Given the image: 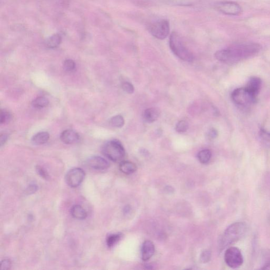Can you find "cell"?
<instances>
[{
    "label": "cell",
    "mask_w": 270,
    "mask_h": 270,
    "mask_svg": "<svg viewBox=\"0 0 270 270\" xmlns=\"http://www.w3.org/2000/svg\"><path fill=\"white\" fill-rule=\"evenodd\" d=\"M85 173L83 169L74 168L69 171L66 175V181L72 188L79 186L84 180Z\"/></svg>",
    "instance_id": "8"
},
{
    "label": "cell",
    "mask_w": 270,
    "mask_h": 270,
    "mask_svg": "<svg viewBox=\"0 0 270 270\" xmlns=\"http://www.w3.org/2000/svg\"><path fill=\"white\" fill-rule=\"evenodd\" d=\"M198 158L201 163L207 164L211 159L212 152L209 149H203L198 153Z\"/></svg>",
    "instance_id": "21"
},
{
    "label": "cell",
    "mask_w": 270,
    "mask_h": 270,
    "mask_svg": "<svg viewBox=\"0 0 270 270\" xmlns=\"http://www.w3.org/2000/svg\"><path fill=\"white\" fill-rule=\"evenodd\" d=\"M37 190V187L35 185H31L28 188V191L29 194L35 193Z\"/></svg>",
    "instance_id": "34"
},
{
    "label": "cell",
    "mask_w": 270,
    "mask_h": 270,
    "mask_svg": "<svg viewBox=\"0 0 270 270\" xmlns=\"http://www.w3.org/2000/svg\"><path fill=\"white\" fill-rule=\"evenodd\" d=\"M123 90L129 94L133 93L134 92V87L133 85L128 82H124L122 84Z\"/></svg>",
    "instance_id": "29"
},
{
    "label": "cell",
    "mask_w": 270,
    "mask_h": 270,
    "mask_svg": "<svg viewBox=\"0 0 270 270\" xmlns=\"http://www.w3.org/2000/svg\"><path fill=\"white\" fill-rule=\"evenodd\" d=\"M149 32L156 39L164 40L170 33L169 21L165 19L156 21L150 25Z\"/></svg>",
    "instance_id": "7"
},
{
    "label": "cell",
    "mask_w": 270,
    "mask_h": 270,
    "mask_svg": "<svg viewBox=\"0 0 270 270\" xmlns=\"http://www.w3.org/2000/svg\"><path fill=\"white\" fill-rule=\"evenodd\" d=\"M110 123L113 127L121 128L125 124V120L122 116L117 115L111 118Z\"/></svg>",
    "instance_id": "23"
},
{
    "label": "cell",
    "mask_w": 270,
    "mask_h": 270,
    "mask_svg": "<svg viewBox=\"0 0 270 270\" xmlns=\"http://www.w3.org/2000/svg\"><path fill=\"white\" fill-rule=\"evenodd\" d=\"M119 169L124 174L129 175L136 171L137 167L133 162L124 161L121 163L120 165H119Z\"/></svg>",
    "instance_id": "16"
},
{
    "label": "cell",
    "mask_w": 270,
    "mask_h": 270,
    "mask_svg": "<svg viewBox=\"0 0 270 270\" xmlns=\"http://www.w3.org/2000/svg\"><path fill=\"white\" fill-rule=\"evenodd\" d=\"M248 225L246 222H238L232 224L219 237L218 247L219 250L242 239L248 233Z\"/></svg>",
    "instance_id": "2"
},
{
    "label": "cell",
    "mask_w": 270,
    "mask_h": 270,
    "mask_svg": "<svg viewBox=\"0 0 270 270\" xmlns=\"http://www.w3.org/2000/svg\"><path fill=\"white\" fill-rule=\"evenodd\" d=\"M155 253L154 243L150 241H146L142 245V258L144 261L149 260Z\"/></svg>",
    "instance_id": "13"
},
{
    "label": "cell",
    "mask_w": 270,
    "mask_h": 270,
    "mask_svg": "<svg viewBox=\"0 0 270 270\" xmlns=\"http://www.w3.org/2000/svg\"><path fill=\"white\" fill-rule=\"evenodd\" d=\"M211 252L210 251L206 250L201 254L200 255V260L203 263H208L211 259Z\"/></svg>",
    "instance_id": "28"
},
{
    "label": "cell",
    "mask_w": 270,
    "mask_h": 270,
    "mask_svg": "<svg viewBox=\"0 0 270 270\" xmlns=\"http://www.w3.org/2000/svg\"><path fill=\"white\" fill-rule=\"evenodd\" d=\"M62 41V37L58 34H54L50 36L45 41V45L47 47L50 49H54L58 47Z\"/></svg>",
    "instance_id": "18"
},
{
    "label": "cell",
    "mask_w": 270,
    "mask_h": 270,
    "mask_svg": "<svg viewBox=\"0 0 270 270\" xmlns=\"http://www.w3.org/2000/svg\"><path fill=\"white\" fill-rule=\"evenodd\" d=\"M11 119V115L10 112L5 110H1V115H0V123H1V124L9 122Z\"/></svg>",
    "instance_id": "26"
},
{
    "label": "cell",
    "mask_w": 270,
    "mask_h": 270,
    "mask_svg": "<svg viewBox=\"0 0 270 270\" xmlns=\"http://www.w3.org/2000/svg\"><path fill=\"white\" fill-rule=\"evenodd\" d=\"M12 263L9 259H4L1 262V270H8L10 269Z\"/></svg>",
    "instance_id": "31"
},
{
    "label": "cell",
    "mask_w": 270,
    "mask_h": 270,
    "mask_svg": "<svg viewBox=\"0 0 270 270\" xmlns=\"http://www.w3.org/2000/svg\"><path fill=\"white\" fill-rule=\"evenodd\" d=\"M49 104V100L45 97H38L33 100L32 106L34 108L41 109L46 108Z\"/></svg>",
    "instance_id": "22"
},
{
    "label": "cell",
    "mask_w": 270,
    "mask_h": 270,
    "mask_svg": "<svg viewBox=\"0 0 270 270\" xmlns=\"http://www.w3.org/2000/svg\"><path fill=\"white\" fill-rule=\"evenodd\" d=\"M102 153L111 161L119 162L124 158L125 150L120 142L114 140L104 144L102 147Z\"/></svg>",
    "instance_id": "4"
},
{
    "label": "cell",
    "mask_w": 270,
    "mask_h": 270,
    "mask_svg": "<svg viewBox=\"0 0 270 270\" xmlns=\"http://www.w3.org/2000/svg\"><path fill=\"white\" fill-rule=\"evenodd\" d=\"M261 49V45L257 43L236 44L227 49L219 50L215 54V57L225 64L232 65L253 57L260 52Z\"/></svg>",
    "instance_id": "1"
},
{
    "label": "cell",
    "mask_w": 270,
    "mask_h": 270,
    "mask_svg": "<svg viewBox=\"0 0 270 270\" xmlns=\"http://www.w3.org/2000/svg\"><path fill=\"white\" fill-rule=\"evenodd\" d=\"M36 170L40 177L46 180H48L49 178L48 173L46 172L45 169H43L42 167L38 166L36 168Z\"/></svg>",
    "instance_id": "30"
},
{
    "label": "cell",
    "mask_w": 270,
    "mask_h": 270,
    "mask_svg": "<svg viewBox=\"0 0 270 270\" xmlns=\"http://www.w3.org/2000/svg\"><path fill=\"white\" fill-rule=\"evenodd\" d=\"M261 269H270V261L267 262L265 265H264L262 268H261Z\"/></svg>",
    "instance_id": "35"
},
{
    "label": "cell",
    "mask_w": 270,
    "mask_h": 270,
    "mask_svg": "<svg viewBox=\"0 0 270 270\" xmlns=\"http://www.w3.org/2000/svg\"><path fill=\"white\" fill-rule=\"evenodd\" d=\"M75 67H76V64H75V62L72 60L67 59L64 62V68L67 72H71L73 71Z\"/></svg>",
    "instance_id": "27"
},
{
    "label": "cell",
    "mask_w": 270,
    "mask_h": 270,
    "mask_svg": "<svg viewBox=\"0 0 270 270\" xmlns=\"http://www.w3.org/2000/svg\"><path fill=\"white\" fill-rule=\"evenodd\" d=\"M72 216L75 218L84 219L87 216V213L82 206L76 205L72 207L71 209Z\"/></svg>",
    "instance_id": "17"
},
{
    "label": "cell",
    "mask_w": 270,
    "mask_h": 270,
    "mask_svg": "<svg viewBox=\"0 0 270 270\" xmlns=\"http://www.w3.org/2000/svg\"><path fill=\"white\" fill-rule=\"evenodd\" d=\"M259 135L262 145L267 148H270V132L261 129Z\"/></svg>",
    "instance_id": "19"
},
{
    "label": "cell",
    "mask_w": 270,
    "mask_h": 270,
    "mask_svg": "<svg viewBox=\"0 0 270 270\" xmlns=\"http://www.w3.org/2000/svg\"><path fill=\"white\" fill-rule=\"evenodd\" d=\"M166 4L178 6H191L196 4L198 0H162Z\"/></svg>",
    "instance_id": "20"
},
{
    "label": "cell",
    "mask_w": 270,
    "mask_h": 270,
    "mask_svg": "<svg viewBox=\"0 0 270 270\" xmlns=\"http://www.w3.org/2000/svg\"><path fill=\"white\" fill-rule=\"evenodd\" d=\"M188 128V123L184 121H180L176 126L175 129L178 133H183L187 130Z\"/></svg>",
    "instance_id": "25"
},
{
    "label": "cell",
    "mask_w": 270,
    "mask_h": 270,
    "mask_svg": "<svg viewBox=\"0 0 270 270\" xmlns=\"http://www.w3.org/2000/svg\"><path fill=\"white\" fill-rule=\"evenodd\" d=\"M246 88L250 92L257 96L261 90L262 80L257 77H251Z\"/></svg>",
    "instance_id": "12"
},
{
    "label": "cell",
    "mask_w": 270,
    "mask_h": 270,
    "mask_svg": "<svg viewBox=\"0 0 270 270\" xmlns=\"http://www.w3.org/2000/svg\"><path fill=\"white\" fill-rule=\"evenodd\" d=\"M169 47L173 54L180 59L187 62H192L193 54L184 45L178 34L173 32L169 37Z\"/></svg>",
    "instance_id": "3"
},
{
    "label": "cell",
    "mask_w": 270,
    "mask_h": 270,
    "mask_svg": "<svg viewBox=\"0 0 270 270\" xmlns=\"http://www.w3.org/2000/svg\"><path fill=\"white\" fill-rule=\"evenodd\" d=\"M224 261L227 265L232 269L241 267L244 259L241 250L236 247H230L225 251Z\"/></svg>",
    "instance_id": "6"
},
{
    "label": "cell",
    "mask_w": 270,
    "mask_h": 270,
    "mask_svg": "<svg viewBox=\"0 0 270 270\" xmlns=\"http://www.w3.org/2000/svg\"><path fill=\"white\" fill-rule=\"evenodd\" d=\"M160 114L161 112L158 108H148L144 111L143 118L146 123H152L158 120Z\"/></svg>",
    "instance_id": "14"
},
{
    "label": "cell",
    "mask_w": 270,
    "mask_h": 270,
    "mask_svg": "<svg viewBox=\"0 0 270 270\" xmlns=\"http://www.w3.org/2000/svg\"><path fill=\"white\" fill-rule=\"evenodd\" d=\"M122 235L120 234L110 235L107 238V245L109 248H112L121 240Z\"/></svg>",
    "instance_id": "24"
},
{
    "label": "cell",
    "mask_w": 270,
    "mask_h": 270,
    "mask_svg": "<svg viewBox=\"0 0 270 270\" xmlns=\"http://www.w3.org/2000/svg\"><path fill=\"white\" fill-rule=\"evenodd\" d=\"M87 165L95 170H105L110 166L109 162L100 156L91 157L87 161Z\"/></svg>",
    "instance_id": "10"
},
{
    "label": "cell",
    "mask_w": 270,
    "mask_h": 270,
    "mask_svg": "<svg viewBox=\"0 0 270 270\" xmlns=\"http://www.w3.org/2000/svg\"><path fill=\"white\" fill-rule=\"evenodd\" d=\"M49 139V133L47 132L42 131L33 136L32 142L36 145H41L47 143Z\"/></svg>",
    "instance_id": "15"
},
{
    "label": "cell",
    "mask_w": 270,
    "mask_h": 270,
    "mask_svg": "<svg viewBox=\"0 0 270 270\" xmlns=\"http://www.w3.org/2000/svg\"><path fill=\"white\" fill-rule=\"evenodd\" d=\"M208 135L210 139L214 140L218 136V131L215 128H211L209 130Z\"/></svg>",
    "instance_id": "32"
},
{
    "label": "cell",
    "mask_w": 270,
    "mask_h": 270,
    "mask_svg": "<svg viewBox=\"0 0 270 270\" xmlns=\"http://www.w3.org/2000/svg\"><path fill=\"white\" fill-rule=\"evenodd\" d=\"M61 141L66 144L76 143L79 140V135L77 132L71 129L64 130L60 135Z\"/></svg>",
    "instance_id": "11"
},
{
    "label": "cell",
    "mask_w": 270,
    "mask_h": 270,
    "mask_svg": "<svg viewBox=\"0 0 270 270\" xmlns=\"http://www.w3.org/2000/svg\"><path fill=\"white\" fill-rule=\"evenodd\" d=\"M216 8L221 13L229 16H238L242 12L241 6L232 1L219 2L216 4Z\"/></svg>",
    "instance_id": "9"
},
{
    "label": "cell",
    "mask_w": 270,
    "mask_h": 270,
    "mask_svg": "<svg viewBox=\"0 0 270 270\" xmlns=\"http://www.w3.org/2000/svg\"><path fill=\"white\" fill-rule=\"evenodd\" d=\"M8 139V136L7 134H2L0 136V144L1 146H2Z\"/></svg>",
    "instance_id": "33"
},
{
    "label": "cell",
    "mask_w": 270,
    "mask_h": 270,
    "mask_svg": "<svg viewBox=\"0 0 270 270\" xmlns=\"http://www.w3.org/2000/svg\"><path fill=\"white\" fill-rule=\"evenodd\" d=\"M257 97L250 92L246 87L238 88L231 94L232 101L238 106L247 108L252 106L257 102Z\"/></svg>",
    "instance_id": "5"
}]
</instances>
